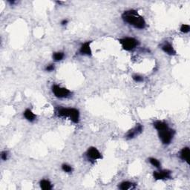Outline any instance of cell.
<instances>
[{
	"label": "cell",
	"instance_id": "20",
	"mask_svg": "<svg viewBox=\"0 0 190 190\" xmlns=\"http://www.w3.org/2000/svg\"><path fill=\"white\" fill-rule=\"evenodd\" d=\"M132 78H133L134 80L136 81V82H142V81L143 80V77L139 75H134L133 77H132Z\"/></svg>",
	"mask_w": 190,
	"mask_h": 190
},
{
	"label": "cell",
	"instance_id": "22",
	"mask_svg": "<svg viewBox=\"0 0 190 190\" xmlns=\"http://www.w3.org/2000/svg\"><path fill=\"white\" fill-rule=\"evenodd\" d=\"M54 69V66L53 64L49 65V66H48L47 67H46V71H53Z\"/></svg>",
	"mask_w": 190,
	"mask_h": 190
},
{
	"label": "cell",
	"instance_id": "6",
	"mask_svg": "<svg viewBox=\"0 0 190 190\" xmlns=\"http://www.w3.org/2000/svg\"><path fill=\"white\" fill-rule=\"evenodd\" d=\"M171 171L169 170H162L160 171H154V177L156 180H163V179L169 178Z\"/></svg>",
	"mask_w": 190,
	"mask_h": 190
},
{
	"label": "cell",
	"instance_id": "16",
	"mask_svg": "<svg viewBox=\"0 0 190 190\" xmlns=\"http://www.w3.org/2000/svg\"><path fill=\"white\" fill-rule=\"evenodd\" d=\"M53 57L55 60V61H60L62 60L63 57H64V54L62 52H57L54 53L53 55Z\"/></svg>",
	"mask_w": 190,
	"mask_h": 190
},
{
	"label": "cell",
	"instance_id": "21",
	"mask_svg": "<svg viewBox=\"0 0 190 190\" xmlns=\"http://www.w3.org/2000/svg\"><path fill=\"white\" fill-rule=\"evenodd\" d=\"M1 158L3 160H7V158H8V153L6 152H2V154H1Z\"/></svg>",
	"mask_w": 190,
	"mask_h": 190
},
{
	"label": "cell",
	"instance_id": "14",
	"mask_svg": "<svg viewBox=\"0 0 190 190\" xmlns=\"http://www.w3.org/2000/svg\"><path fill=\"white\" fill-rule=\"evenodd\" d=\"M154 128H156L158 131H160V130L165 129V128H168V126L166 123L164 122H161V121H157L154 123Z\"/></svg>",
	"mask_w": 190,
	"mask_h": 190
},
{
	"label": "cell",
	"instance_id": "23",
	"mask_svg": "<svg viewBox=\"0 0 190 190\" xmlns=\"http://www.w3.org/2000/svg\"><path fill=\"white\" fill-rule=\"evenodd\" d=\"M67 23H68V21H67V20H63L62 23H61V24H62V25H64V24H66Z\"/></svg>",
	"mask_w": 190,
	"mask_h": 190
},
{
	"label": "cell",
	"instance_id": "9",
	"mask_svg": "<svg viewBox=\"0 0 190 190\" xmlns=\"http://www.w3.org/2000/svg\"><path fill=\"white\" fill-rule=\"evenodd\" d=\"M80 53L83 54L85 55H91V50L90 48V42H87L83 44L80 48Z\"/></svg>",
	"mask_w": 190,
	"mask_h": 190
},
{
	"label": "cell",
	"instance_id": "18",
	"mask_svg": "<svg viewBox=\"0 0 190 190\" xmlns=\"http://www.w3.org/2000/svg\"><path fill=\"white\" fill-rule=\"evenodd\" d=\"M62 170L66 172H71L72 171V168L69 166V165H67V164H63L62 166Z\"/></svg>",
	"mask_w": 190,
	"mask_h": 190
},
{
	"label": "cell",
	"instance_id": "8",
	"mask_svg": "<svg viewBox=\"0 0 190 190\" xmlns=\"http://www.w3.org/2000/svg\"><path fill=\"white\" fill-rule=\"evenodd\" d=\"M142 132H143V126L141 125L138 124V126H136L135 128L130 130L129 132H128L127 135H126V138H127V139H132V138H134L136 135H138V134L141 133Z\"/></svg>",
	"mask_w": 190,
	"mask_h": 190
},
{
	"label": "cell",
	"instance_id": "7",
	"mask_svg": "<svg viewBox=\"0 0 190 190\" xmlns=\"http://www.w3.org/2000/svg\"><path fill=\"white\" fill-rule=\"evenodd\" d=\"M87 155L89 158H90L92 160H97V159H100L102 158V155L100 153V152L94 147H91L87 152Z\"/></svg>",
	"mask_w": 190,
	"mask_h": 190
},
{
	"label": "cell",
	"instance_id": "13",
	"mask_svg": "<svg viewBox=\"0 0 190 190\" xmlns=\"http://www.w3.org/2000/svg\"><path fill=\"white\" fill-rule=\"evenodd\" d=\"M40 186L41 188L44 190H50L52 189V186L50 181L47 180H42L40 181Z\"/></svg>",
	"mask_w": 190,
	"mask_h": 190
},
{
	"label": "cell",
	"instance_id": "1",
	"mask_svg": "<svg viewBox=\"0 0 190 190\" xmlns=\"http://www.w3.org/2000/svg\"><path fill=\"white\" fill-rule=\"evenodd\" d=\"M122 19L126 23L132 24L137 28L143 29L146 27V22L141 16L135 11H128L122 14Z\"/></svg>",
	"mask_w": 190,
	"mask_h": 190
},
{
	"label": "cell",
	"instance_id": "10",
	"mask_svg": "<svg viewBox=\"0 0 190 190\" xmlns=\"http://www.w3.org/2000/svg\"><path fill=\"white\" fill-rule=\"evenodd\" d=\"M162 49L164 52L169 55H175L176 54L175 51L174 50V48L172 47V45L171 44H165L162 46Z\"/></svg>",
	"mask_w": 190,
	"mask_h": 190
},
{
	"label": "cell",
	"instance_id": "5",
	"mask_svg": "<svg viewBox=\"0 0 190 190\" xmlns=\"http://www.w3.org/2000/svg\"><path fill=\"white\" fill-rule=\"evenodd\" d=\"M52 91L55 96L60 98L67 97L70 94V91L68 89H65V88H61L57 85L52 87Z\"/></svg>",
	"mask_w": 190,
	"mask_h": 190
},
{
	"label": "cell",
	"instance_id": "4",
	"mask_svg": "<svg viewBox=\"0 0 190 190\" xmlns=\"http://www.w3.org/2000/svg\"><path fill=\"white\" fill-rule=\"evenodd\" d=\"M158 133H159V137L161 139L162 143L164 144L167 145L171 143L172 138H173V134H172L171 130L169 128V127L165 129L158 131Z\"/></svg>",
	"mask_w": 190,
	"mask_h": 190
},
{
	"label": "cell",
	"instance_id": "19",
	"mask_svg": "<svg viewBox=\"0 0 190 190\" xmlns=\"http://www.w3.org/2000/svg\"><path fill=\"white\" fill-rule=\"evenodd\" d=\"M181 30L183 33H188L189 31V25L188 24H182Z\"/></svg>",
	"mask_w": 190,
	"mask_h": 190
},
{
	"label": "cell",
	"instance_id": "17",
	"mask_svg": "<svg viewBox=\"0 0 190 190\" xmlns=\"http://www.w3.org/2000/svg\"><path fill=\"white\" fill-rule=\"evenodd\" d=\"M149 162L151 163V164L152 165H153L154 166H155V167L157 168H159L160 166V163L159 162V160H158L157 159H155V158H150L149 159Z\"/></svg>",
	"mask_w": 190,
	"mask_h": 190
},
{
	"label": "cell",
	"instance_id": "12",
	"mask_svg": "<svg viewBox=\"0 0 190 190\" xmlns=\"http://www.w3.org/2000/svg\"><path fill=\"white\" fill-rule=\"evenodd\" d=\"M24 116L28 120L30 121V122L34 121V120H35V118H36V115H34L30 109H27L24 111Z\"/></svg>",
	"mask_w": 190,
	"mask_h": 190
},
{
	"label": "cell",
	"instance_id": "3",
	"mask_svg": "<svg viewBox=\"0 0 190 190\" xmlns=\"http://www.w3.org/2000/svg\"><path fill=\"white\" fill-rule=\"evenodd\" d=\"M120 42L122 45V48L126 50V51L133 50L138 45V40H136L135 39L131 37H126L121 39V40H120Z\"/></svg>",
	"mask_w": 190,
	"mask_h": 190
},
{
	"label": "cell",
	"instance_id": "11",
	"mask_svg": "<svg viewBox=\"0 0 190 190\" xmlns=\"http://www.w3.org/2000/svg\"><path fill=\"white\" fill-rule=\"evenodd\" d=\"M189 154H190V151L188 147H186V148H183L182 149L181 152V157L183 160H186L188 164H189Z\"/></svg>",
	"mask_w": 190,
	"mask_h": 190
},
{
	"label": "cell",
	"instance_id": "2",
	"mask_svg": "<svg viewBox=\"0 0 190 190\" xmlns=\"http://www.w3.org/2000/svg\"><path fill=\"white\" fill-rule=\"evenodd\" d=\"M57 115L60 117H69L74 123H78L79 122V111L75 109H60L57 111Z\"/></svg>",
	"mask_w": 190,
	"mask_h": 190
},
{
	"label": "cell",
	"instance_id": "15",
	"mask_svg": "<svg viewBox=\"0 0 190 190\" xmlns=\"http://www.w3.org/2000/svg\"><path fill=\"white\" fill-rule=\"evenodd\" d=\"M132 183L130 182H128V181H126V182H123L122 183L120 186V189L122 190H127L129 189L132 187Z\"/></svg>",
	"mask_w": 190,
	"mask_h": 190
}]
</instances>
